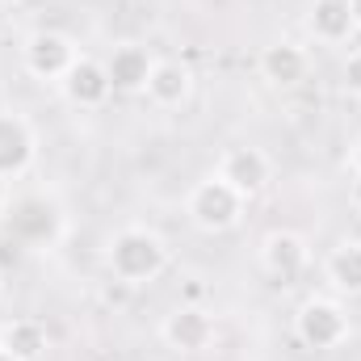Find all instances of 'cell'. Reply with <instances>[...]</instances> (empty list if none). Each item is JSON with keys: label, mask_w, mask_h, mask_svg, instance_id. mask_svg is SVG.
Segmentation results:
<instances>
[{"label": "cell", "mask_w": 361, "mask_h": 361, "mask_svg": "<svg viewBox=\"0 0 361 361\" xmlns=\"http://www.w3.org/2000/svg\"><path fill=\"white\" fill-rule=\"evenodd\" d=\"M173 265V248L156 227L126 223L105 240V269L122 286H147Z\"/></svg>", "instance_id": "obj_1"}, {"label": "cell", "mask_w": 361, "mask_h": 361, "mask_svg": "<svg viewBox=\"0 0 361 361\" xmlns=\"http://www.w3.org/2000/svg\"><path fill=\"white\" fill-rule=\"evenodd\" d=\"M244 214H248V197L240 189H231L219 173H206L202 180H193L189 193H185V219L197 231H206V235L235 231L244 223Z\"/></svg>", "instance_id": "obj_2"}, {"label": "cell", "mask_w": 361, "mask_h": 361, "mask_svg": "<svg viewBox=\"0 0 361 361\" xmlns=\"http://www.w3.org/2000/svg\"><path fill=\"white\" fill-rule=\"evenodd\" d=\"M4 231L25 244V248H55L68 231V214L63 206L51 197V193H21L8 202V214H4Z\"/></svg>", "instance_id": "obj_3"}, {"label": "cell", "mask_w": 361, "mask_h": 361, "mask_svg": "<svg viewBox=\"0 0 361 361\" xmlns=\"http://www.w3.org/2000/svg\"><path fill=\"white\" fill-rule=\"evenodd\" d=\"M294 341L302 349H341L349 341V315L336 298L328 294H307L298 307H294Z\"/></svg>", "instance_id": "obj_4"}, {"label": "cell", "mask_w": 361, "mask_h": 361, "mask_svg": "<svg viewBox=\"0 0 361 361\" xmlns=\"http://www.w3.org/2000/svg\"><path fill=\"white\" fill-rule=\"evenodd\" d=\"M76 55H80V47L63 30H34L21 42V68L42 85H59L68 76V68L76 63Z\"/></svg>", "instance_id": "obj_5"}, {"label": "cell", "mask_w": 361, "mask_h": 361, "mask_svg": "<svg viewBox=\"0 0 361 361\" xmlns=\"http://www.w3.org/2000/svg\"><path fill=\"white\" fill-rule=\"evenodd\" d=\"M214 315L202 307V302H180L173 307L164 319H160V341L180 353V357H193V353H206L214 345Z\"/></svg>", "instance_id": "obj_6"}, {"label": "cell", "mask_w": 361, "mask_h": 361, "mask_svg": "<svg viewBox=\"0 0 361 361\" xmlns=\"http://www.w3.org/2000/svg\"><path fill=\"white\" fill-rule=\"evenodd\" d=\"M38 160V130L25 114L0 109V180L25 177Z\"/></svg>", "instance_id": "obj_7"}, {"label": "cell", "mask_w": 361, "mask_h": 361, "mask_svg": "<svg viewBox=\"0 0 361 361\" xmlns=\"http://www.w3.org/2000/svg\"><path fill=\"white\" fill-rule=\"evenodd\" d=\"M214 173L227 180L231 189H240V193L252 202L257 193H265V189H269V180H273V160L261 152V147H252V143H235V147H227V152L219 156Z\"/></svg>", "instance_id": "obj_8"}, {"label": "cell", "mask_w": 361, "mask_h": 361, "mask_svg": "<svg viewBox=\"0 0 361 361\" xmlns=\"http://www.w3.org/2000/svg\"><path fill=\"white\" fill-rule=\"evenodd\" d=\"M59 92H63V97H68V105H76V109H101V105L114 97V85H109L105 63L80 51V55H76V63L68 68V76L59 80Z\"/></svg>", "instance_id": "obj_9"}, {"label": "cell", "mask_w": 361, "mask_h": 361, "mask_svg": "<svg viewBox=\"0 0 361 361\" xmlns=\"http://www.w3.org/2000/svg\"><path fill=\"white\" fill-rule=\"evenodd\" d=\"M311 265V248L298 231L290 227H273L269 235L261 240V269L277 277V281H294L298 273Z\"/></svg>", "instance_id": "obj_10"}, {"label": "cell", "mask_w": 361, "mask_h": 361, "mask_svg": "<svg viewBox=\"0 0 361 361\" xmlns=\"http://www.w3.org/2000/svg\"><path fill=\"white\" fill-rule=\"evenodd\" d=\"M152 68H156V59H152V51L139 47V42H118V47L109 51V59H105V72H109L114 92H126V97H135V92L147 89Z\"/></svg>", "instance_id": "obj_11"}, {"label": "cell", "mask_w": 361, "mask_h": 361, "mask_svg": "<svg viewBox=\"0 0 361 361\" xmlns=\"http://www.w3.org/2000/svg\"><path fill=\"white\" fill-rule=\"evenodd\" d=\"M261 76L269 80L273 89H298L311 76V55L298 42H269L257 59Z\"/></svg>", "instance_id": "obj_12"}, {"label": "cell", "mask_w": 361, "mask_h": 361, "mask_svg": "<svg viewBox=\"0 0 361 361\" xmlns=\"http://www.w3.org/2000/svg\"><path fill=\"white\" fill-rule=\"evenodd\" d=\"M143 92H147V101L156 109H180L193 97V72H189V63H180V59H156Z\"/></svg>", "instance_id": "obj_13"}, {"label": "cell", "mask_w": 361, "mask_h": 361, "mask_svg": "<svg viewBox=\"0 0 361 361\" xmlns=\"http://www.w3.org/2000/svg\"><path fill=\"white\" fill-rule=\"evenodd\" d=\"M307 30H311V38L324 42V47L349 42V38L357 34L349 0H311V8H307Z\"/></svg>", "instance_id": "obj_14"}, {"label": "cell", "mask_w": 361, "mask_h": 361, "mask_svg": "<svg viewBox=\"0 0 361 361\" xmlns=\"http://www.w3.org/2000/svg\"><path fill=\"white\" fill-rule=\"evenodd\" d=\"M324 277L336 294L361 298V240H341L324 257Z\"/></svg>", "instance_id": "obj_15"}, {"label": "cell", "mask_w": 361, "mask_h": 361, "mask_svg": "<svg viewBox=\"0 0 361 361\" xmlns=\"http://www.w3.org/2000/svg\"><path fill=\"white\" fill-rule=\"evenodd\" d=\"M47 341L51 336H47V324L42 319H13V324L0 328V345L21 361H38L47 353Z\"/></svg>", "instance_id": "obj_16"}, {"label": "cell", "mask_w": 361, "mask_h": 361, "mask_svg": "<svg viewBox=\"0 0 361 361\" xmlns=\"http://www.w3.org/2000/svg\"><path fill=\"white\" fill-rule=\"evenodd\" d=\"M341 89L349 92L353 101H361V47L357 51H349L345 63H341Z\"/></svg>", "instance_id": "obj_17"}, {"label": "cell", "mask_w": 361, "mask_h": 361, "mask_svg": "<svg viewBox=\"0 0 361 361\" xmlns=\"http://www.w3.org/2000/svg\"><path fill=\"white\" fill-rule=\"evenodd\" d=\"M345 164H349V173H361V135L349 143V156H345Z\"/></svg>", "instance_id": "obj_18"}, {"label": "cell", "mask_w": 361, "mask_h": 361, "mask_svg": "<svg viewBox=\"0 0 361 361\" xmlns=\"http://www.w3.org/2000/svg\"><path fill=\"white\" fill-rule=\"evenodd\" d=\"M349 206L361 214V173H353V180H349Z\"/></svg>", "instance_id": "obj_19"}, {"label": "cell", "mask_w": 361, "mask_h": 361, "mask_svg": "<svg viewBox=\"0 0 361 361\" xmlns=\"http://www.w3.org/2000/svg\"><path fill=\"white\" fill-rule=\"evenodd\" d=\"M349 8H353V25L361 30V0H349Z\"/></svg>", "instance_id": "obj_20"}, {"label": "cell", "mask_w": 361, "mask_h": 361, "mask_svg": "<svg viewBox=\"0 0 361 361\" xmlns=\"http://www.w3.org/2000/svg\"><path fill=\"white\" fill-rule=\"evenodd\" d=\"M0 361H21V357H13V353H8V349L0 345Z\"/></svg>", "instance_id": "obj_21"}, {"label": "cell", "mask_w": 361, "mask_h": 361, "mask_svg": "<svg viewBox=\"0 0 361 361\" xmlns=\"http://www.w3.org/2000/svg\"><path fill=\"white\" fill-rule=\"evenodd\" d=\"M0 294H4V273H0Z\"/></svg>", "instance_id": "obj_22"}, {"label": "cell", "mask_w": 361, "mask_h": 361, "mask_svg": "<svg viewBox=\"0 0 361 361\" xmlns=\"http://www.w3.org/2000/svg\"><path fill=\"white\" fill-rule=\"evenodd\" d=\"M4 4H21V0H4Z\"/></svg>", "instance_id": "obj_23"}]
</instances>
